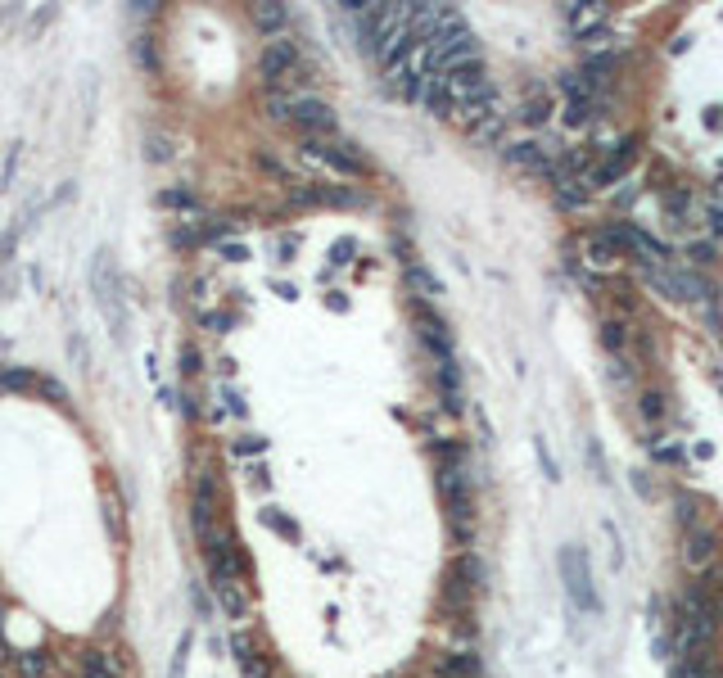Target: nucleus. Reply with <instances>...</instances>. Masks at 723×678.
I'll list each match as a JSON object with an SVG mask.
<instances>
[{
    "mask_svg": "<svg viewBox=\"0 0 723 678\" xmlns=\"http://www.w3.org/2000/svg\"><path fill=\"white\" fill-rule=\"evenodd\" d=\"M714 638H719V602L705 584H687L683 588V606L674 620V656H710Z\"/></svg>",
    "mask_w": 723,
    "mask_h": 678,
    "instance_id": "nucleus-1",
    "label": "nucleus"
},
{
    "mask_svg": "<svg viewBox=\"0 0 723 678\" xmlns=\"http://www.w3.org/2000/svg\"><path fill=\"white\" fill-rule=\"evenodd\" d=\"M0 389H37L32 371H0Z\"/></svg>",
    "mask_w": 723,
    "mask_h": 678,
    "instance_id": "nucleus-20",
    "label": "nucleus"
},
{
    "mask_svg": "<svg viewBox=\"0 0 723 678\" xmlns=\"http://www.w3.org/2000/svg\"><path fill=\"white\" fill-rule=\"evenodd\" d=\"M213 593H217V602H222V611L231 615L235 624H245V620H249V611H254V602H249V588H245V579H213Z\"/></svg>",
    "mask_w": 723,
    "mask_h": 678,
    "instance_id": "nucleus-9",
    "label": "nucleus"
},
{
    "mask_svg": "<svg viewBox=\"0 0 723 678\" xmlns=\"http://www.w3.org/2000/svg\"><path fill=\"white\" fill-rule=\"evenodd\" d=\"M95 294H100V303H104V317H109L113 335H123V308H118V272H113L109 254H100V263H95Z\"/></svg>",
    "mask_w": 723,
    "mask_h": 678,
    "instance_id": "nucleus-7",
    "label": "nucleus"
},
{
    "mask_svg": "<svg viewBox=\"0 0 723 678\" xmlns=\"http://www.w3.org/2000/svg\"><path fill=\"white\" fill-rule=\"evenodd\" d=\"M159 199H163V204H168V208H195V199H190L186 190H163Z\"/></svg>",
    "mask_w": 723,
    "mask_h": 678,
    "instance_id": "nucleus-26",
    "label": "nucleus"
},
{
    "mask_svg": "<svg viewBox=\"0 0 723 678\" xmlns=\"http://www.w3.org/2000/svg\"><path fill=\"white\" fill-rule=\"evenodd\" d=\"M588 258H592L597 267L620 263V245L611 240V231H601V236H592V240H588Z\"/></svg>",
    "mask_w": 723,
    "mask_h": 678,
    "instance_id": "nucleus-18",
    "label": "nucleus"
},
{
    "mask_svg": "<svg viewBox=\"0 0 723 678\" xmlns=\"http://www.w3.org/2000/svg\"><path fill=\"white\" fill-rule=\"evenodd\" d=\"M629 163H633V145L624 141L620 154H611V159H606L597 172H592V181H597V186H611V181H620L624 172H629Z\"/></svg>",
    "mask_w": 723,
    "mask_h": 678,
    "instance_id": "nucleus-13",
    "label": "nucleus"
},
{
    "mask_svg": "<svg viewBox=\"0 0 723 678\" xmlns=\"http://www.w3.org/2000/svg\"><path fill=\"white\" fill-rule=\"evenodd\" d=\"M285 123H299L303 132H308V141H312V136L321 141L326 132H335V113H330V104H321L317 95H290Z\"/></svg>",
    "mask_w": 723,
    "mask_h": 678,
    "instance_id": "nucleus-3",
    "label": "nucleus"
},
{
    "mask_svg": "<svg viewBox=\"0 0 723 678\" xmlns=\"http://www.w3.org/2000/svg\"><path fill=\"white\" fill-rule=\"evenodd\" d=\"M249 480H254V484H258V489H263V484H267V471H263V466H258V462H254V466H249Z\"/></svg>",
    "mask_w": 723,
    "mask_h": 678,
    "instance_id": "nucleus-31",
    "label": "nucleus"
},
{
    "mask_svg": "<svg viewBox=\"0 0 723 678\" xmlns=\"http://www.w3.org/2000/svg\"><path fill=\"white\" fill-rule=\"evenodd\" d=\"M231 656H235V665H240V678H272V656L258 647V638L249 629H235Z\"/></svg>",
    "mask_w": 723,
    "mask_h": 678,
    "instance_id": "nucleus-6",
    "label": "nucleus"
},
{
    "mask_svg": "<svg viewBox=\"0 0 723 678\" xmlns=\"http://www.w3.org/2000/svg\"><path fill=\"white\" fill-rule=\"evenodd\" d=\"M683 561L692 575H705V570H714V561H719V534H714L710 525H692L683 538Z\"/></svg>",
    "mask_w": 723,
    "mask_h": 678,
    "instance_id": "nucleus-5",
    "label": "nucleus"
},
{
    "mask_svg": "<svg viewBox=\"0 0 723 678\" xmlns=\"http://www.w3.org/2000/svg\"><path fill=\"white\" fill-rule=\"evenodd\" d=\"M606 19H611V10H606V5H597V0L565 5V23H570L574 37H592V32H601V28H606Z\"/></svg>",
    "mask_w": 723,
    "mask_h": 678,
    "instance_id": "nucleus-11",
    "label": "nucleus"
},
{
    "mask_svg": "<svg viewBox=\"0 0 723 678\" xmlns=\"http://www.w3.org/2000/svg\"><path fill=\"white\" fill-rule=\"evenodd\" d=\"M82 678H123L118 665L109 660V651H82Z\"/></svg>",
    "mask_w": 723,
    "mask_h": 678,
    "instance_id": "nucleus-17",
    "label": "nucleus"
},
{
    "mask_svg": "<svg viewBox=\"0 0 723 678\" xmlns=\"http://www.w3.org/2000/svg\"><path fill=\"white\" fill-rule=\"evenodd\" d=\"M719 195H723V186H719Z\"/></svg>",
    "mask_w": 723,
    "mask_h": 678,
    "instance_id": "nucleus-32",
    "label": "nucleus"
},
{
    "mask_svg": "<svg viewBox=\"0 0 723 678\" xmlns=\"http://www.w3.org/2000/svg\"><path fill=\"white\" fill-rule=\"evenodd\" d=\"M439 674L443 678H479V660L466 656V651H452V656H439Z\"/></svg>",
    "mask_w": 723,
    "mask_h": 678,
    "instance_id": "nucleus-16",
    "label": "nucleus"
},
{
    "mask_svg": "<svg viewBox=\"0 0 723 678\" xmlns=\"http://www.w3.org/2000/svg\"><path fill=\"white\" fill-rule=\"evenodd\" d=\"M294 254H299V236H281V263H290Z\"/></svg>",
    "mask_w": 723,
    "mask_h": 678,
    "instance_id": "nucleus-28",
    "label": "nucleus"
},
{
    "mask_svg": "<svg viewBox=\"0 0 723 678\" xmlns=\"http://www.w3.org/2000/svg\"><path fill=\"white\" fill-rule=\"evenodd\" d=\"M606 349H624V326H606Z\"/></svg>",
    "mask_w": 723,
    "mask_h": 678,
    "instance_id": "nucleus-27",
    "label": "nucleus"
},
{
    "mask_svg": "<svg viewBox=\"0 0 723 678\" xmlns=\"http://www.w3.org/2000/svg\"><path fill=\"white\" fill-rule=\"evenodd\" d=\"M19 669H23V678H41L46 674V651H28V656H19Z\"/></svg>",
    "mask_w": 723,
    "mask_h": 678,
    "instance_id": "nucleus-21",
    "label": "nucleus"
},
{
    "mask_svg": "<svg viewBox=\"0 0 723 678\" xmlns=\"http://www.w3.org/2000/svg\"><path fill=\"white\" fill-rule=\"evenodd\" d=\"M217 249H222V254L231 258V263H240V258H245V245H226V240H222V245H217Z\"/></svg>",
    "mask_w": 723,
    "mask_h": 678,
    "instance_id": "nucleus-30",
    "label": "nucleus"
},
{
    "mask_svg": "<svg viewBox=\"0 0 723 678\" xmlns=\"http://www.w3.org/2000/svg\"><path fill=\"white\" fill-rule=\"evenodd\" d=\"M254 23L267 32V37H281V28L290 23V10H285V5H272V0H263V5H254Z\"/></svg>",
    "mask_w": 723,
    "mask_h": 678,
    "instance_id": "nucleus-15",
    "label": "nucleus"
},
{
    "mask_svg": "<svg viewBox=\"0 0 723 678\" xmlns=\"http://www.w3.org/2000/svg\"><path fill=\"white\" fill-rule=\"evenodd\" d=\"M303 154L335 172H348V177H367V159H362L353 145H335V141H317V136H312V141L303 145Z\"/></svg>",
    "mask_w": 723,
    "mask_h": 678,
    "instance_id": "nucleus-4",
    "label": "nucleus"
},
{
    "mask_svg": "<svg viewBox=\"0 0 723 678\" xmlns=\"http://www.w3.org/2000/svg\"><path fill=\"white\" fill-rule=\"evenodd\" d=\"M556 565H561V579H565V593H570V602L579 606V611L597 615V611H601V597H597V588H592L588 552H583V547H561Z\"/></svg>",
    "mask_w": 723,
    "mask_h": 678,
    "instance_id": "nucleus-2",
    "label": "nucleus"
},
{
    "mask_svg": "<svg viewBox=\"0 0 723 678\" xmlns=\"http://www.w3.org/2000/svg\"><path fill=\"white\" fill-rule=\"evenodd\" d=\"M37 389H41V394H46V398H55V403H68V389L59 385V380H50V376H37Z\"/></svg>",
    "mask_w": 723,
    "mask_h": 678,
    "instance_id": "nucleus-23",
    "label": "nucleus"
},
{
    "mask_svg": "<svg viewBox=\"0 0 723 678\" xmlns=\"http://www.w3.org/2000/svg\"><path fill=\"white\" fill-rule=\"evenodd\" d=\"M294 64H299V50H294L290 37H272L263 50V77L267 82H276V77H290Z\"/></svg>",
    "mask_w": 723,
    "mask_h": 678,
    "instance_id": "nucleus-10",
    "label": "nucleus"
},
{
    "mask_svg": "<svg viewBox=\"0 0 723 678\" xmlns=\"http://www.w3.org/2000/svg\"><path fill=\"white\" fill-rule=\"evenodd\" d=\"M669 678H723V674L714 665V656H687V660H674Z\"/></svg>",
    "mask_w": 723,
    "mask_h": 678,
    "instance_id": "nucleus-14",
    "label": "nucleus"
},
{
    "mask_svg": "<svg viewBox=\"0 0 723 678\" xmlns=\"http://www.w3.org/2000/svg\"><path fill=\"white\" fill-rule=\"evenodd\" d=\"M186 660H190V633H181L177 656H172V678H186Z\"/></svg>",
    "mask_w": 723,
    "mask_h": 678,
    "instance_id": "nucleus-22",
    "label": "nucleus"
},
{
    "mask_svg": "<svg viewBox=\"0 0 723 678\" xmlns=\"http://www.w3.org/2000/svg\"><path fill=\"white\" fill-rule=\"evenodd\" d=\"M235 452H249V457H258V452H267V439H263V434H245V439H235Z\"/></svg>",
    "mask_w": 723,
    "mask_h": 678,
    "instance_id": "nucleus-24",
    "label": "nucleus"
},
{
    "mask_svg": "<svg viewBox=\"0 0 723 678\" xmlns=\"http://www.w3.org/2000/svg\"><path fill=\"white\" fill-rule=\"evenodd\" d=\"M407 285H412L416 299H425V303H434L443 294V285L434 281V272L425 263H407Z\"/></svg>",
    "mask_w": 723,
    "mask_h": 678,
    "instance_id": "nucleus-12",
    "label": "nucleus"
},
{
    "mask_svg": "<svg viewBox=\"0 0 723 678\" xmlns=\"http://www.w3.org/2000/svg\"><path fill=\"white\" fill-rule=\"evenodd\" d=\"M263 525H267V529H276V534H285L290 543H299V525H294V520L285 516L281 507H267V511H263Z\"/></svg>",
    "mask_w": 723,
    "mask_h": 678,
    "instance_id": "nucleus-19",
    "label": "nucleus"
},
{
    "mask_svg": "<svg viewBox=\"0 0 723 678\" xmlns=\"http://www.w3.org/2000/svg\"><path fill=\"white\" fill-rule=\"evenodd\" d=\"M710 231L723 236V204H710Z\"/></svg>",
    "mask_w": 723,
    "mask_h": 678,
    "instance_id": "nucleus-29",
    "label": "nucleus"
},
{
    "mask_svg": "<svg viewBox=\"0 0 723 678\" xmlns=\"http://www.w3.org/2000/svg\"><path fill=\"white\" fill-rule=\"evenodd\" d=\"M642 416H647V421H660V416H665V398L647 394V398H642Z\"/></svg>",
    "mask_w": 723,
    "mask_h": 678,
    "instance_id": "nucleus-25",
    "label": "nucleus"
},
{
    "mask_svg": "<svg viewBox=\"0 0 723 678\" xmlns=\"http://www.w3.org/2000/svg\"><path fill=\"white\" fill-rule=\"evenodd\" d=\"M416 326H421V339L425 349L434 353V362H448L452 358V335H448V321L439 317V312L425 303V308H416Z\"/></svg>",
    "mask_w": 723,
    "mask_h": 678,
    "instance_id": "nucleus-8",
    "label": "nucleus"
}]
</instances>
